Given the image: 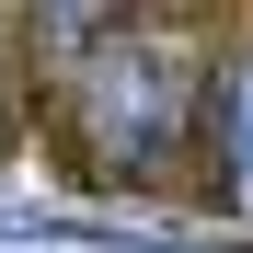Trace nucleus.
Here are the masks:
<instances>
[{
    "label": "nucleus",
    "instance_id": "obj_1",
    "mask_svg": "<svg viewBox=\"0 0 253 253\" xmlns=\"http://www.w3.org/2000/svg\"><path fill=\"white\" fill-rule=\"evenodd\" d=\"M92 150H104V173H150L173 150V58L161 46H104V69H92Z\"/></svg>",
    "mask_w": 253,
    "mask_h": 253
},
{
    "label": "nucleus",
    "instance_id": "obj_2",
    "mask_svg": "<svg viewBox=\"0 0 253 253\" xmlns=\"http://www.w3.org/2000/svg\"><path fill=\"white\" fill-rule=\"evenodd\" d=\"M230 184H242V207H253V58H242V81H230Z\"/></svg>",
    "mask_w": 253,
    "mask_h": 253
},
{
    "label": "nucleus",
    "instance_id": "obj_3",
    "mask_svg": "<svg viewBox=\"0 0 253 253\" xmlns=\"http://www.w3.org/2000/svg\"><path fill=\"white\" fill-rule=\"evenodd\" d=\"M46 23H58V35H69V46H81V35H92V23H104V0H46Z\"/></svg>",
    "mask_w": 253,
    "mask_h": 253
}]
</instances>
